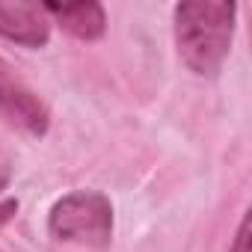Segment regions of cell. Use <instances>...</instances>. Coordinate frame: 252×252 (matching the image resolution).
Wrapping results in <instances>:
<instances>
[{
  "mask_svg": "<svg viewBox=\"0 0 252 252\" xmlns=\"http://www.w3.org/2000/svg\"><path fill=\"white\" fill-rule=\"evenodd\" d=\"M0 36L24 48H42L51 39V15L42 3H30V0L3 3L0 0Z\"/></svg>",
  "mask_w": 252,
  "mask_h": 252,
  "instance_id": "277c9868",
  "label": "cell"
},
{
  "mask_svg": "<svg viewBox=\"0 0 252 252\" xmlns=\"http://www.w3.org/2000/svg\"><path fill=\"white\" fill-rule=\"evenodd\" d=\"M45 12L74 39L83 42H95L104 36L107 27V15L101 3H42Z\"/></svg>",
  "mask_w": 252,
  "mask_h": 252,
  "instance_id": "5b68a950",
  "label": "cell"
},
{
  "mask_svg": "<svg viewBox=\"0 0 252 252\" xmlns=\"http://www.w3.org/2000/svg\"><path fill=\"white\" fill-rule=\"evenodd\" d=\"M48 228L63 243L104 249L113 240V205L104 193L95 190L68 193L51 208Z\"/></svg>",
  "mask_w": 252,
  "mask_h": 252,
  "instance_id": "7a4b0ae2",
  "label": "cell"
},
{
  "mask_svg": "<svg viewBox=\"0 0 252 252\" xmlns=\"http://www.w3.org/2000/svg\"><path fill=\"white\" fill-rule=\"evenodd\" d=\"M0 113L33 137H42L51 125L45 101L15 74V68L3 57H0Z\"/></svg>",
  "mask_w": 252,
  "mask_h": 252,
  "instance_id": "3957f363",
  "label": "cell"
},
{
  "mask_svg": "<svg viewBox=\"0 0 252 252\" xmlns=\"http://www.w3.org/2000/svg\"><path fill=\"white\" fill-rule=\"evenodd\" d=\"M6 184H9V172H6V169H3V166H0V190H3V187H6Z\"/></svg>",
  "mask_w": 252,
  "mask_h": 252,
  "instance_id": "ba28073f",
  "label": "cell"
},
{
  "mask_svg": "<svg viewBox=\"0 0 252 252\" xmlns=\"http://www.w3.org/2000/svg\"><path fill=\"white\" fill-rule=\"evenodd\" d=\"M234 3H193L175 6V45L181 63L193 74H217L225 63L234 39Z\"/></svg>",
  "mask_w": 252,
  "mask_h": 252,
  "instance_id": "6da1fadb",
  "label": "cell"
},
{
  "mask_svg": "<svg viewBox=\"0 0 252 252\" xmlns=\"http://www.w3.org/2000/svg\"><path fill=\"white\" fill-rule=\"evenodd\" d=\"M15 214H18V199H3L0 202V225L9 222Z\"/></svg>",
  "mask_w": 252,
  "mask_h": 252,
  "instance_id": "52a82bcc",
  "label": "cell"
},
{
  "mask_svg": "<svg viewBox=\"0 0 252 252\" xmlns=\"http://www.w3.org/2000/svg\"><path fill=\"white\" fill-rule=\"evenodd\" d=\"M228 252H252V231H249V214H246V217L240 220V225H237V234H234V240H231Z\"/></svg>",
  "mask_w": 252,
  "mask_h": 252,
  "instance_id": "8992f818",
  "label": "cell"
}]
</instances>
